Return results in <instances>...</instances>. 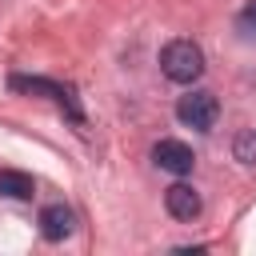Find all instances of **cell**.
Returning a JSON list of instances; mask_svg holds the SVG:
<instances>
[{
  "mask_svg": "<svg viewBox=\"0 0 256 256\" xmlns=\"http://www.w3.org/2000/svg\"><path fill=\"white\" fill-rule=\"evenodd\" d=\"M72 228H76V212H72L68 204H48V208L40 212V236H44V240L60 244V240L72 236Z\"/></svg>",
  "mask_w": 256,
  "mask_h": 256,
  "instance_id": "5",
  "label": "cell"
},
{
  "mask_svg": "<svg viewBox=\"0 0 256 256\" xmlns=\"http://www.w3.org/2000/svg\"><path fill=\"white\" fill-rule=\"evenodd\" d=\"M232 156L240 164H256V128H248V132H240L232 140Z\"/></svg>",
  "mask_w": 256,
  "mask_h": 256,
  "instance_id": "8",
  "label": "cell"
},
{
  "mask_svg": "<svg viewBox=\"0 0 256 256\" xmlns=\"http://www.w3.org/2000/svg\"><path fill=\"white\" fill-rule=\"evenodd\" d=\"M8 84H12L16 92H40V96H52L56 104H64V108L72 112V120H84V116H80V104H76V96H72V88L56 84V80H44V76H12Z\"/></svg>",
  "mask_w": 256,
  "mask_h": 256,
  "instance_id": "3",
  "label": "cell"
},
{
  "mask_svg": "<svg viewBox=\"0 0 256 256\" xmlns=\"http://www.w3.org/2000/svg\"><path fill=\"white\" fill-rule=\"evenodd\" d=\"M216 116H220V104H216V96L212 92H204V88H196V92H188V96H180V104H176V120L180 124H188V128H212L216 124Z\"/></svg>",
  "mask_w": 256,
  "mask_h": 256,
  "instance_id": "2",
  "label": "cell"
},
{
  "mask_svg": "<svg viewBox=\"0 0 256 256\" xmlns=\"http://www.w3.org/2000/svg\"><path fill=\"white\" fill-rule=\"evenodd\" d=\"M236 28H240L244 36H256V0H252L248 8H240V16H236Z\"/></svg>",
  "mask_w": 256,
  "mask_h": 256,
  "instance_id": "9",
  "label": "cell"
},
{
  "mask_svg": "<svg viewBox=\"0 0 256 256\" xmlns=\"http://www.w3.org/2000/svg\"><path fill=\"white\" fill-rule=\"evenodd\" d=\"M152 160H156L164 172H172V176H184V172H192V164H196V156H192V148H188L184 140H160V144L152 148Z\"/></svg>",
  "mask_w": 256,
  "mask_h": 256,
  "instance_id": "4",
  "label": "cell"
},
{
  "mask_svg": "<svg viewBox=\"0 0 256 256\" xmlns=\"http://www.w3.org/2000/svg\"><path fill=\"white\" fill-rule=\"evenodd\" d=\"M0 196L8 200H28L32 196V176L16 172V168H0Z\"/></svg>",
  "mask_w": 256,
  "mask_h": 256,
  "instance_id": "7",
  "label": "cell"
},
{
  "mask_svg": "<svg viewBox=\"0 0 256 256\" xmlns=\"http://www.w3.org/2000/svg\"><path fill=\"white\" fill-rule=\"evenodd\" d=\"M164 208H168V216H176V220H196L200 208H204V200H200V192H196L192 184H172V188L164 192Z\"/></svg>",
  "mask_w": 256,
  "mask_h": 256,
  "instance_id": "6",
  "label": "cell"
},
{
  "mask_svg": "<svg viewBox=\"0 0 256 256\" xmlns=\"http://www.w3.org/2000/svg\"><path fill=\"white\" fill-rule=\"evenodd\" d=\"M160 72L172 80V84H192L204 76V52L200 44L192 40H168L160 48Z\"/></svg>",
  "mask_w": 256,
  "mask_h": 256,
  "instance_id": "1",
  "label": "cell"
}]
</instances>
